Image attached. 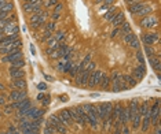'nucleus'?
Masks as SVG:
<instances>
[{
    "instance_id": "obj_1",
    "label": "nucleus",
    "mask_w": 161,
    "mask_h": 134,
    "mask_svg": "<svg viewBox=\"0 0 161 134\" xmlns=\"http://www.w3.org/2000/svg\"><path fill=\"white\" fill-rule=\"evenodd\" d=\"M94 68H95V63L90 62V64L85 67V70H84L80 75L76 77V78H77V85H80V86H87L88 78H90V75H91V72H92Z\"/></svg>"
},
{
    "instance_id": "obj_2",
    "label": "nucleus",
    "mask_w": 161,
    "mask_h": 134,
    "mask_svg": "<svg viewBox=\"0 0 161 134\" xmlns=\"http://www.w3.org/2000/svg\"><path fill=\"white\" fill-rule=\"evenodd\" d=\"M139 25L145 29H151V27H157L158 26V18L157 15H147L143 16L139 21Z\"/></svg>"
},
{
    "instance_id": "obj_3",
    "label": "nucleus",
    "mask_w": 161,
    "mask_h": 134,
    "mask_svg": "<svg viewBox=\"0 0 161 134\" xmlns=\"http://www.w3.org/2000/svg\"><path fill=\"white\" fill-rule=\"evenodd\" d=\"M21 45H22L21 38H18V40H15L14 42H11V44H8V45L0 46V55H8V53H11V52L18 51V49L21 48Z\"/></svg>"
},
{
    "instance_id": "obj_4",
    "label": "nucleus",
    "mask_w": 161,
    "mask_h": 134,
    "mask_svg": "<svg viewBox=\"0 0 161 134\" xmlns=\"http://www.w3.org/2000/svg\"><path fill=\"white\" fill-rule=\"evenodd\" d=\"M158 40H160V34L158 33H143L142 34V41H143V44L145 45H153L154 42H158Z\"/></svg>"
},
{
    "instance_id": "obj_5",
    "label": "nucleus",
    "mask_w": 161,
    "mask_h": 134,
    "mask_svg": "<svg viewBox=\"0 0 161 134\" xmlns=\"http://www.w3.org/2000/svg\"><path fill=\"white\" fill-rule=\"evenodd\" d=\"M102 74H103V72L101 71V70H96V71L91 72V75H90V78H88V82H87V86L95 88L96 85H99V83H101V79H102Z\"/></svg>"
},
{
    "instance_id": "obj_6",
    "label": "nucleus",
    "mask_w": 161,
    "mask_h": 134,
    "mask_svg": "<svg viewBox=\"0 0 161 134\" xmlns=\"http://www.w3.org/2000/svg\"><path fill=\"white\" fill-rule=\"evenodd\" d=\"M22 56H24L22 51H21V49H18V51L11 52V53H8V55L3 56L1 59H0V62H1V63H11V62H14V60L22 59Z\"/></svg>"
},
{
    "instance_id": "obj_7",
    "label": "nucleus",
    "mask_w": 161,
    "mask_h": 134,
    "mask_svg": "<svg viewBox=\"0 0 161 134\" xmlns=\"http://www.w3.org/2000/svg\"><path fill=\"white\" fill-rule=\"evenodd\" d=\"M43 115H44V109L36 108V107H33V105H32L31 108L26 111L25 118H28V119H39V118H42Z\"/></svg>"
},
{
    "instance_id": "obj_8",
    "label": "nucleus",
    "mask_w": 161,
    "mask_h": 134,
    "mask_svg": "<svg viewBox=\"0 0 161 134\" xmlns=\"http://www.w3.org/2000/svg\"><path fill=\"white\" fill-rule=\"evenodd\" d=\"M11 107H12L14 109L29 108V107H32V103H31V100H29V98L26 97V98H24V100H19V101H12Z\"/></svg>"
},
{
    "instance_id": "obj_9",
    "label": "nucleus",
    "mask_w": 161,
    "mask_h": 134,
    "mask_svg": "<svg viewBox=\"0 0 161 134\" xmlns=\"http://www.w3.org/2000/svg\"><path fill=\"white\" fill-rule=\"evenodd\" d=\"M1 31H3L4 34H18V33H19V26L17 25L15 22H11L8 25H6Z\"/></svg>"
},
{
    "instance_id": "obj_10",
    "label": "nucleus",
    "mask_w": 161,
    "mask_h": 134,
    "mask_svg": "<svg viewBox=\"0 0 161 134\" xmlns=\"http://www.w3.org/2000/svg\"><path fill=\"white\" fill-rule=\"evenodd\" d=\"M10 98L12 101H19L26 98V90H19V89H14L10 93Z\"/></svg>"
},
{
    "instance_id": "obj_11",
    "label": "nucleus",
    "mask_w": 161,
    "mask_h": 134,
    "mask_svg": "<svg viewBox=\"0 0 161 134\" xmlns=\"http://www.w3.org/2000/svg\"><path fill=\"white\" fill-rule=\"evenodd\" d=\"M69 109V115H70V119L72 120H74L76 123L78 124H83V119H81V115L78 113L77 108L76 107H73V108H68Z\"/></svg>"
},
{
    "instance_id": "obj_12",
    "label": "nucleus",
    "mask_w": 161,
    "mask_h": 134,
    "mask_svg": "<svg viewBox=\"0 0 161 134\" xmlns=\"http://www.w3.org/2000/svg\"><path fill=\"white\" fill-rule=\"evenodd\" d=\"M18 38H19V37H18V34H7V36H4L1 40H0V46L8 45V44L14 42L15 40H18Z\"/></svg>"
},
{
    "instance_id": "obj_13",
    "label": "nucleus",
    "mask_w": 161,
    "mask_h": 134,
    "mask_svg": "<svg viewBox=\"0 0 161 134\" xmlns=\"http://www.w3.org/2000/svg\"><path fill=\"white\" fill-rule=\"evenodd\" d=\"M125 21V15H124V12H117L116 14V16L112 19V25H113V27H119V26H121V23Z\"/></svg>"
},
{
    "instance_id": "obj_14",
    "label": "nucleus",
    "mask_w": 161,
    "mask_h": 134,
    "mask_svg": "<svg viewBox=\"0 0 161 134\" xmlns=\"http://www.w3.org/2000/svg\"><path fill=\"white\" fill-rule=\"evenodd\" d=\"M58 118H59V120H61L62 123H65V124H68V123L72 122L70 115H69V109H61L59 113H58Z\"/></svg>"
},
{
    "instance_id": "obj_15",
    "label": "nucleus",
    "mask_w": 161,
    "mask_h": 134,
    "mask_svg": "<svg viewBox=\"0 0 161 134\" xmlns=\"http://www.w3.org/2000/svg\"><path fill=\"white\" fill-rule=\"evenodd\" d=\"M145 5H146L145 1H135V3H132V4L128 5V11H130L131 14H134V15H135L136 12H138L140 8H143Z\"/></svg>"
},
{
    "instance_id": "obj_16",
    "label": "nucleus",
    "mask_w": 161,
    "mask_h": 134,
    "mask_svg": "<svg viewBox=\"0 0 161 134\" xmlns=\"http://www.w3.org/2000/svg\"><path fill=\"white\" fill-rule=\"evenodd\" d=\"M12 88L14 89H19V90H26V81L24 78L19 79H12Z\"/></svg>"
},
{
    "instance_id": "obj_17",
    "label": "nucleus",
    "mask_w": 161,
    "mask_h": 134,
    "mask_svg": "<svg viewBox=\"0 0 161 134\" xmlns=\"http://www.w3.org/2000/svg\"><path fill=\"white\" fill-rule=\"evenodd\" d=\"M140 130L143 131V133H146L147 130H149V127H150V116H149V113H146L145 116H142V122H140Z\"/></svg>"
},
{
    "instance_id": "obj_18",
    "label": "nucleus",
    "mask_w": 161,
    "mask_h": 134,
    "mask_svg": "<svg viewBox=\"0 0 161 134\" xmlns=\"http://www.w3.org/2000/svg\"><path fill=\"white\" fill-rule=\"evenodd\" d=\"M24 66H25V60H24V59H18V60H14V62L10 63V68H8V71L19 70V68H22Z\"/></svg>"
},
{
    "instance_id": "obj_19",
    "label": "nucleus",
    "mask_w": 161,
    "mask_h": 134,
    "mask_svg": "<svg viewBox=\"0 0 161 134\" xmlns=\"http://www.w3.org/2000/svg\"><path fill=\"white\" fill-rule=\"evenodd\" d=\"M138 107H139V100H138V98H132V100L128 101V108H130L132 116L138 112Z\"/></svg>"
},
{
    "instance_id": "obj_20",
    "label": "nucleus",
    "mask_w": 161,
    "mask_h": 134,
    "mask_svg": "<svg viewBox=\"0 0 161 134\" xmlns=\"http://www.w3.org/2000/svg\"><path fill=\"white\" fill-rule=\"evenodd\" d=\"M151 12H153V7H150V5H147L146 4L143 8H140L138 12H136L135 15H138V16H147V15H151Z\"/></svg>"
},
{
    "instance_id": "obj_21",
    "label": "nucleus",
    "mask_w": 161,
    "mask_h": 134,
    "mask_svg": "<svg viewBox=\"0 0 161 134\" xmlns=\"http://www.w3.org/2000/svg\"><path fill=\"white\" fill-rule=\"evenodd\" d=\"M58 123H59V118H58V113H52L51 116L47 119L46 126H50V127H55Z\"/></svg>"
},
{
    "instance_id": "obj_22",
    "label": "nucleus",
    "mask_w": 161,
    "mask_h": 134,
    "mask_svg": "<svg viewBox=\"0 0 161 134\" xmlns=\"http://www.w3.org/2000/svg\"><path fill=\"white\" fill-rule=\"evenodd\" d=\"M121 79H123V82L128 83L130 86H135L136 83H138V81H136V79L132 77L131 74H124V75H121Z\"/></svg>"
},
{
    "instance_id": "obj_23",
    "label": "nucleus",
    "mask_w": 161,
    "mask_h": 134,
    "mask_svg": "<svg viewBox=\"0 0 161 134\" xmlns=\"http://www.w3.org/2000/svg\"><path fill=\"white\" fill-rule=\"evenodd\" d=\"M149 107H150V103L147 101V100H145L142 104H139V107H138V111H139V113L142 115V116H145L146 113L149 112Z\"/></svg>"
},
{
    "instance_id": "obj_24",
    "label": "nucleus",
    "mask_w": 161,
    "mask_h": 134,
    "mask_svg": "<svg viewBox=\"0 0 161 134\" xmlns=\"http://www.w3.org/2000/svg\"><path fill=\"white\" fill-rule=\"evenodd\" d=\"M116 10H117V7H116V5H110L109 8L106 10L108 12L105 14V19H108V21H112V19H113V18L116 16V14H117V12H116Z\"/></svg>"
},
{
    "instance_id": "obj_25",
    "label": "nucleus",
    "mask_w": 161,
    "mask_h": 134,
    "mask_svg": "<svg viewBox=\"0 0 161 134\" xmlns=\"http://www.w3.org/2000/svg\"><path fill=\"white\" fill-rule=\"evenodd\" d=\"M110 82H112V81H110V77L108 75V74H105V72H103V74H102V79H101V83H99V85H101V88L105 89V90H108Z\"/></svg>"
},
{
    "instance_id": "obj_26",
    "label": "nucleus",
    "mask_w": 161,
    "mask_h": 134,
    "mask_svg": "<svg viewBox=\"0 0 161 134\" xmlns=\"http://www.w3.org/2000/svg\"><path fill=\"white\" fill-rule=\"evenodd\" d=\"M131 122H132V127H134V129H135V130L139 129L140 122H142V115L139 113V111L134 115V118H132V120H131Z\"/></svg>"
},
{
    "instance_id": "obj_27",
    "label": "nucleus",
    "mask_w": 161,
    "mask_h": 134,
    "mask_svg": "<svg viewBox=\"0 0 161 134\" xmlns=\"http://www.w3.org/2000/svg\"><path fill=\"white\" fill-rule=\"evenodd\" d=\"M10 72V77L11 79H19V78H24L25 77V71L19 68V70H14V71H8Z\"/></svg>"
},
{
    "instance_id": "obj_28",
    "label": "nucleus",
    "mask_w": 161,
    "mask_h": 134,
    "mask_svg": "<svg viewBox=\"0 0 161 134\" xmlns=\"http://www.w3.org/2000/svg\"><path fill=\"white\" fill-rule=\"evenodd\" d=\"M55 131H57V134H66L68 133V127H66V124L59 120V123L55 126Z\"/></svg>"
},
{
    "instance_id": "obj_29",
    "label": "nucleus",
    "mask_w": 161,
    "mask_h": 134,
    "mask_svg": "<svg viewBox=\"0 0 161 134\" xmlns=\"http://www.w3.org/2000/svg\"><path fill=\"white\" fill-rule=\"evenodd\" d=\"M54 38H55L58 42H63L65 40H66V33H65V31H62V30H58L57 33H55Z\"/></svg>"
},
{
    "instance_id": "obj_30",
    "label": "nucleus",
    "mask_w": 161,
    "mask_h": 134,
    "mask_svg": "<svg viewBox=\"0 0 161 134\" xmlns=\"http://www.w3.org/2000/svg\"><path fill=\"white\" fill-rule=\"evenodd\" d=\"M14 10V4L11 3V1H7L4 4L0 5V11H6V12H11V11Z\"/></svg>"
},
{
    "instance_id": "obj_31",
    "label": "nucleus",
    "mask_w": 161,
    "mask_h": 134,
    "mask_svg": "<svg viewBox=\"0 0 161 134\" xmlns=\"http://www.w3.org/2000/svg\"><path fill=\"white\" fill-rule=\"evenodd\" d=\"M136 38V36L132 33V31H130V33H125L124 37H123V40H124V42H127V44H130L131 41H134Z\"/></svg>"
},
{
    "instance_id": "obj_32",
    "label": "nucleus",
    "mask_w": 161,
    "mask_h": 134,
    "mask_svg": "<svg viewBox=\"0 0 161 134\" xmlns=\"http://www.w3.org/2000/svg\"><path fill=\"white\" fill-rule=\"evenodd\" d=\"M44 30H48V31H55L57 30V23H55V22L54 21H51V22H47L46 23V29H44Z\"/></svg>"
},
{
    "instance_id": "obj_33",
    "label": "nucleus",
    "mask_w": 161,
    "mask_h": 134,
    "mask_svg": "<svg viewBox=\"0 0 161 134\" xmlns=\"http://www.w3.org/2000/svg\"><path fill=\"white\" fill-rule=\"evenodd\" d=\"M120 29H121V31H123V34L130 33V31H131V25L127 21H124L123 23H121V27H120Z\"/></svg>"
},
{
    "instance_id": "obj_34",
    "label": "nucleus",
    "mask_w": 161,
    "mask_h": 134,
    "mask_svg": "<svg viewBox=\"0 0 161 134\" xmlns=\"http://www.w3.org/2000/svg\"><path fill=\"white\" fill-rule=\"evenodd\" d=\"M77 68H78L77 64H74V63H73V66L70 67V70L68 71V72H69V75H70V77H74V78L77 77Z\"/></svg>"
},
{
    "instance_id": "obj_35",
    "label": "nucleus",
    "mask_w": 161,
    "mask_h": 134,
    "mask_svg": "<svg viewBox=\"0 0 161 134\" xmlns=\"http://www.w3.org/2000/svg\"><path fill=\"white\" fill-rule=\"evenodd\" d=\"M145 51H146V53H147V56H154V55H156L153 45H145Z\"/></svg>"
},
{
    "instance_id": "obj_36",
    "label": "nucleus",
    "mask_w": 161,
    "mask_h": 134,
    "mask_svg": "<svg viewBox=\"0 0 161 134\" xmlns=\"http://www.w3.org/2000/svg\"><path fill=\"white\" fill-rule=\"evenodd\" d=\"M50 37H52V33L51 31H48V30H44V33H43V36L40 37V41L42 42H46Z\"/></svg>"
},
{
    "instance_id": "obj_37",
    "label": "nucleus",
    "mask_w": 161,
    "mask_h": 134,
    "mask_svg": "<svg viewBox=\"0 0 161 134\" xmlns=\"http://www.w3.org/2000/svg\"><path fill=\"white\" fill-rule=\"evenodd\" d=\"M110 81H113V82H117V81H123L121 79V74L117 71H113V74H112V77H110Z\"/></svg>"
},
{
    "instance_id": "obj_38",
    "label": "nucleus",
    "mask_w": 161,
    "mask_h": 134,
    "mask_svg": "<svg viewBox=\"0 0 161 134\" xmlns=\"http://www.w3.org/2000/svg\"><path fill=\"white\" fill-rule=\"evenodd\" d=\"M121 85H123V81L113 82V88H112V90H113V92H121Z\"/></svg>"
},
{
    "instance_id": "obj_39",
    "label": "nucleus",
    "mask_w": 161,
    "mask_h": 134,
    "mask_svg": "<svg viewBox=\"0 0 161 134\" xmlns=\"http://www.w3.org/2000/svg\"><path fill=\"white\" fill-rule=\"evenodd\" d=\"M110 36H112V38H116L117 36H124V34H123V31H121L120 27H115V30L112 31V34H110Z\"/></svg>"
},
{
    "instance_id": "obj_40",
    "label": "nucleus",
    "mask_w": 161,
    "mask_h": 134,
    "mask_svg": "<svg viewBox=\"0 0 161 134\" xmlns=\"http://www.w3.org/2000/svg\"><path fill=\"white\" fill-rule=\"evenodd\" d=\"M136 60L138 62H140V63H143L145 62V57H143V52L140 51V49H136Z\"/></svg>"
},
{
    "instance_id": "obj_41",
    "label": "nucleus",
    "mask_w": 161,
    "mask_h": 134,
    "mask_svg": "<svg viewBox=\"0 0 161 134\" xmlns=\"http://www.w3.org/2000/svg\"><path fill=\"white\" fill-rule=\"evenodd\" d=\"M58 4V0H46L44 1V5H46L47 8H50V7H55Z\"/></svg>"
},
{
    "instance_id": "obj_42",
    "label": "nucleus",
    "mask_w": 161,
    "mask_h": 134,
    "mask_svg": "<svg viewBox=\"0 0 161 134\" xmlns=\"http://www.w3.org/2000/svg\"><path fill=\"white\" fill-rule=\"evenodd\" d=\"M130 46H131V48H134V49H139V46H140L139 40H138V38H135L134 41H131L130 42Z\"/></svg>"
},
{
    "instance_id": "obj_43",
    "label": "nucleus",
    "mask_w": 161,
    "mask_h": 134,
    "mask_svg": "<svg viewBox=\"0 0 161 134\" xmlns=\"http://www.w3.org/2000/svg\"><path fill=\"white\" fill-rule=\"evenodd\" d=\"M55 127H50V126H46V129H44V134H55Z\"/></svg>"
},
{
    "instance_id": "obj_44",
    "label": "nucleus",
    "mask_w": 161,
    "mask_h": 134,
    "mask_svg": "<svg viewBox=\"0 0 161 134\" xmlns=\"http://www.w3.org/2000/svg\"><path fill=\"white\" fill-rule=\"evenodd\" d=\"M134 75H132V77L135 78L136 81H139V79H142V78H143V72H139V71H135V70H134Z\"/></svg>"
},
{
    "instance_id": "obj_45",
    "label": "nucleus",
    "mask_w": 161,
    "mask_h": 134,
    "mask_svg": "<svg viewBox=\"0 0 161 134\" xmlns=\"http://www.w3.org/2000/svg\"><path fill=\"white\" fill-rule=\"evenodd\" d=\"M134 70H135V71H139V72H143V74H145V63H140L139 66L135 67Z\"/></svg>"
},
{
    "instance_id": "obj_46",
    "label": "nucleus",
    "mask_w": 161,
    "mask_h": 134,
    "mask_svg": "<svg viewBox=\"0 0 161 134\" xmlns=\"http://www.w3.org/2000/svg\"><path fill=\"white\" fill-rule=\"evenodd\" d=\"M10 12H6V11H0V21H4L6 18H8Z\"/></svg>"
},
{
    "instance_id": "obj_47",
    "label": "nucleus",
    "mask_w": 161,
    "mask_h": 134,
    "mask_svg": "<svg viewBox=\"0 0 161 134\" xmlns=\"http://www.w3.org/2000/svg\"><path fill=\"white\" fill-rule=\"evenodd\" d=\"M12 109H14V108H12L11 105H6L3 111H4V113H6V115H10V113L12 112Z\"/></svg>"
},
{
    "instance_id": "obj_48",
    "label": "nucleus",
    "mask_w": 161,
    "mask_h": 134,
    "mask_svg": "<svg viewBox=\"0 0 161 134\" xmlns=\"http://www.w3.org/2000/svg\"><path fill=\"white\" fill-rule=\"evenodd\" d=\"M62 10H63V4H59V3H58V4L55 5V11H54V12H57V14H59V12H61Z\"/></svg>"
},
{
    "instance_id": "obj_49",
    "label": "nucleus",
    "mask_w": 161,
    "mask_h": 134,
    "mask_svg": "<svg viewBox=\"0 0 161 134\" xmlns=\"http://www.w3.org/2000/svg\"><path fill=\"white\" fill-rule=\"evenodd\" d=\"M103 1V4L106 5V7H110V5L115 4V0H102Z\"/></svg>"
},
{
    "instance_id": "obj_50",
    "label": "nucleus",
    "mask_w": 161,
    "mask_h": 134,
    "mask_svg": "<svg viewBox=\"0 0 161 134\" xmlns=\"http://www.w3.org/2000/svg\"><path fill=\"white\" fill-rule=\"evenodd\" d=\"M37 88H39V90H42V92H43V90H46V89H47V85L44 82H40L39 85H37Z\"/></svg>"
},
{
    "instance_id": "obj_51",
    "label": "nucleus",
    "mask_w": 161,
    "mask_h": 134,
    "mask_svg": "<svg viewBox=\"0 0 161 134\" xmlns=\"http://www.w3.org/2000/svg\"><path fill=\"white\" fill-rule=\"evenodd\" d=\"M121 134H130V129L127 127V124H124V126L121 127Z\"/></svg>"
},
{
    "instance_id": "obj_52",
    "label": "nucleus",
    "mask_w": 161,
    "mask_h": 134,
    "mask_svg": "<svg viewBox=\"0 0 161 134\" xmlns=\"http://www.w3.org/2000/svg\"><path fill=\"white\" fill-rule=\"evenodd\" d=\"M113 134H121V126H119V127H115V133Z\"/></svg>"
},
{
    "instance_id": "obj_53",
    "label": "nucleus",
    "mask_w": 161,
    "mask_h": 134,
    "mask_svg": "<svg viewBox=\"0 0 161 134\" xmlns=\"http://www.w3.org/2000/svg\"><path fill=\"white\" fill-rule=\"evenodd\" d=\"M44 78H46V81H48V82H51L52 81V77L51 75H48V74H44Z\"/></svg>"
},
{
    "instance_id": "obj_54",
    "label": "nucleus",
    "mask_w": 161,
    "mask_h": 134,
    "mask_svg": "<svg viewBox=\"0 0 161 134\" xmlns=\"http://www.w3.org/2000/svg\"><path fill=\"white\" fill-rule=\"evenodd\" d=\"M31 53L33 55V56H36V49H35V46L31 45Z\"/></svg>"
},
{
    "instance_id": "obj_55",
    "label": "nucleus",
    "mask_w": 161,
    "mask_h": 134,
    "mask_svg": "<svg viewBox=\"0 0 161 134\" xmlns=\"http://www.w3.org/2000/svg\"><path fill=\"white\" fill-rule=\"evenodd\" d=\"M0 104H6V96H0Z\"/></svg>"
},
{
    "instance_id": "obj_56",
    "label": "nucleus",
    "mask_w": 161,
    "mask_h": 134,
    "mask_svg": "<svg viewBox=\"0 0 161 134\" xmlns=\"http://www.w3.org/2000/svg\"><path fill=\"white\" fill-rule=\"evenodd\" d=\"M44 97H46V94H43V93H40V94L37 96V100H40V101H42V100H43Z\"/></svg>"
},
{
    "instance_id": "obj_57",
    "label": "nucleus",
    "mask_w": 161,
    "mask_h": 134,
    "mask_svg": "<svg viewBox=\"0 0 161 134\" xmlns=\"http://www.w3.org/2000/svg\"><path fill=\"white\" fill-rule=\"evenodd\" d=\"M154 134H161V130H160V124H158V126H156V131H154Z\"/></svg>"
},
{
    "instance_id": "obj_58",
    "label": "nucleus",
    "mask_w": 161,
    "mask_h": 134,
    "mask_svg": "<svg viewBox=\"0 0 161 134\" xmlns=\"http://www.w3.org/2000/svg\"><path fill=\"white\" fill-rule=\"evenodd\" d=\"M58 18H59V14H57V12H54V15H52V19H54V21H57Z\"/></svg>"
},
{
    "instance_id": "obj_59",
    "label": "nucleus",
    "mask_w": 161,
    "mask_h": 134,
    "mask_svg": "<svg viewBox=\"0 0 161 134\" xmlns=\"http://www.w3.org/2000/svg\"><path fill=\"white\" fill-rule=\"evenodd\" d=\"M108 8H109V7H106V5H102V7H101V8H99V10H101V11H106V10H108Z\"/></svg>"
},
{
    "instance_id": "obj_60",
    "label": "nucleus",
    "mask_w": 161,
    "mask_h": 134,
    "mask_svg": "<svg viewBox=\"0 0 161 134\" xmlns=\"http://www.w3.org/2000/svg\"><path fill=\"white\" fill-rule=\"evenodd\" d=\"M0 90H1V92H4L6 90V86L3 85V83H0Z\"/></svg>"
},
{
    "instance_id": "obj_61",
    "label": "nucleus",
    "mask_w": 161,
    "mask_h": 134,
    "mask_svg": "<svg viewBox=\"0 0 161 134\" xmlns=\"http://www.w3.org/2000/svg\"><path fill=\"white\" fill-rule=\"evenodd\" d=\"M125 1H127L128 4H132V3H135V0H125Z\"/></svg>"
},
{
    "instance_id": "obj_62",
    "label": "nucleus",
    "mask_w": 161,
    "mask_h": 134,
    "mask_svg": "<svg viewBox=\"0 0 161 134\" xmlns=\"http://www.w3.org/2000/svg\"><path fill=\"white\" fill-rule=\"evenodd\" d=\"M3 37H4V33H3V31H0V40H1Z\"/></svg>"
},
{
    "instance_id": "obj_63",
    "label": "nucleus",
    "mask_w": 161,
    "mask_h": 134,
    "mask_svg": "<svg viewBox=\"0 0 161 134\" xmlns=\"http://www.w3.org/2000/svg\"><path fill=\"white\" fill-rule=\"evenodd\" d=\"M25 1H32V0H25Z\"/></svg>"
}]
</instances>
